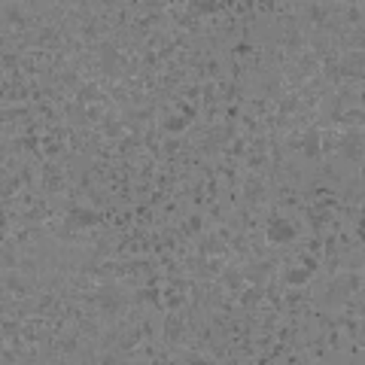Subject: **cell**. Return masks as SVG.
Listing matches in <instances>:
<instances>
[{
    "mask_svg": "<svg viewBox=\"0 0 365 365\" xmlns=\"http://www.w3.org/2000/svg\"><path fill=\"white\" fill-rule=\"evenodd\" d=\"M192 119H186V116H180V113H167V116H158V128L165 131V134H186L189 128H192Z\"/></svg>",
    "mask_w": 365,
    "mask_h": 365,
    "instance_id": "1",
    "label": "cell"
}]
</instances>
